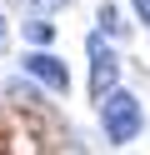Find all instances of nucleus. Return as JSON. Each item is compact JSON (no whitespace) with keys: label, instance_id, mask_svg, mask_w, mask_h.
<instances>
[{"label":"nucleus","instance_id":"7ed1b4c3","mask_svg":"<svg viewBox=\"0 0 150 155\" xmlns=\"http://www.w3.org/2000/svg\"><path fill=\"white\" fill-rule=\"evenodd\" d=\"M20 65H25V75H35L50 95H65V90H70V70H65V60H60V55H50V50H30Z\"/></svg>","mask_w":150,"mask_h":155},{"label":"nucleus","instance_id":"423d86ee","mask_svg":"<svg viewBox=\"0 0 150 155\" xmlns=\"http://www.w3.org/2000/svg\"><path fill=\"white\" fill-rule=\"evenodd\" d=\"M95 20H100V25H105V30H110V35H115V30H120V15H115V5H100V15H95Z\"/></svg>","mask_w":150,"mask_h":155},{"label":"nucleus","instance_id":"f257e3e1","mask_svg":"<svg viewBox=\"0 0 150 155\" xmlns=\"http://www.w3.org/2000/svg\"><path fill=\"white\" fill-rule=\"evenodd\" d=\"M100 125H105V140L110 145H130L140 130H145V110H140V100L130 90H105L100 95Z\"/></svg>","mask_w":150,"mask_h":155},{"label":"nucleus","instance_id":"6e6552de","mask_svg":"<svg viewBox=\"0 0 150 155\" xmlns=\"http://www.w3.org/2000/svg\"><path fill=\"white\" fill-rule=\"evenodd\" d=\"M5 35H10V30H5V15H0V50H5Z\"/></svg>","mask_w":150,"mask_h":155},{"label":"nucleus","instance_id":"f03ea898","mask_svg":"<svg viewBox=\"0 0 150 155\" xmlns=\"http://www.w3.org/2000/svg\"><path fill=\"white\" fill-rule=\"evenodd\" d=\"M105 25L100 30H90V40H85V50H90V95H105V90H115V75H120V60H115V50L105 45Z\"/></svg>","mask_w":150,"mask_h":155},{"label":"nucleus","instance_id":"39448f33","mask_svg":"<svg viewBox=\"0 0 150 155\" xmlns=\"http://www.w3.org/2000/svg\"><path fill=\"white\" fill-rule=\"evenodd\" d=\"M70 0H30V15H50V10H65Z\"/></svg>","mask_w":150,"mask_h":155},{"label":"nucleus","instance_id":"20e7f679","mask_svg":"<svg viewBox=\"0 0 150 155\" xmlns=\"http://www.w3.org/2000/svg\"><path fill=\"white\" fill-rule=\"evenodd\" d=\"M25 40L30 45H50L55 40V25H50L45 15H35V20H25Z\"/></svg>","mask_w":150,"mask_h":155},{"label":"nucleus","instance_id":"0eeeda50","mask_svg":"<svg viewBox=\"0 0 150 155\" xmlns=\"http://www.w3.org/2000/svg\"><path fill=\"white\" fill-rule=\"evenodd\" d=\"M130 5H135V15H140V20L150 25V0H130Z\"/></svg>","mask_w":150,"mask_h":155}]
</instances>
